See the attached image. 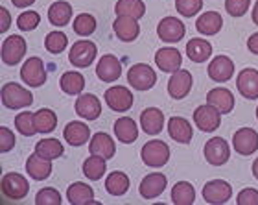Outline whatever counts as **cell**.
<instances>
[{
	"mask_svg": "<svg viewBox=\"0 0 258 205\" xmlns=\"http://www.w3.org/2000/svg\"><path fill=\"white\" fill-rule=\"evenodd\" d=\"M0 96H2V104L8 109H22L33 104L32 92L28 89H22V85H19L15 81L6 83L2 87V91H0Z\"/></svg>",
	"mask_w": 258,
	"mask_h": 205,
	"instance_id": "1",
	"label": "cell"
},
{
	"mask_svg": "<svg viewBox=\"0 0 258 205\" xmlns=\"http://www.w3.org/2000/svg\"><path fill=\"white\" fill-rule=\"evenodd\" d=\"M140 157H142L144 165H148V167H153V168L164 167L170 161V148H168V144L164 140H157V139L150 140V142H146L142 146Z\"/></svg>",
	"mask_w": 258,
	"mask_h": 205,
	"instance_id": "2",
	"label": "cell"
},
{
	"mask_svg": "<svg viewBox=\"0 0 258 205\" xmlns=\"http://www.w3.org/2000/svg\"><path fill=\"white\" fill-rule=\"evenodd\" d=\"M0 187H2V194L10 200H22L26 198L28 190H30V183H28L26 178H22V174L17 172H8L2 176V181H0Z\"/></svg>",
	"mask_w": 258,
	"mask_h": 205,
	"instance_id": "3",
	"label": "cell"
},
{
	"mask_svg": "<svg viewBox=\"0 0 258 205\" xmlns=\"http://www.w3.org/2000/svg\"><path fill=\"white\" fill-rule=\"evenodd\" d=\"M127 81L129 85L133 87V89H137V91H150L151 87L157 83V74L150 65L137 63V65H133L129 69Z\"/></svg>",
	"mask_w": 258,
	"mask_h": 205,
	"instance_id": "4",
	"label": "cell"
},
{
	"mask_svg": "<svg viewBox=\"0 0 258 205\" xmlns=\"http://www.w3.org/2000/svg\"><path fill=\"white\" fill-rule=\"evenodd\" d=\"M98 48L92 41H78L72 44V48L69 52V61L78 69H85L91 67L92 61L96 60Z\"/></svg>",
	"mask_w": 258,
	"mask_h": 205,
	"instance_id": "5",
	"label": "cell"
},
{
	"mask_svg": "<svg viewBox=\"0 0 258 205\" xmlns=\"http://www.w3.org/2000/svg\"><path fill=\"white\" fill-rule=\"evenodd\" d=\"M186 28H184L183 21H179L177 17H164L159 24H157V35L162 43H179L184 37Z\"/></svg>",
	"mask_w": 258,
	"mask_h": 205,
	"instance_id": "6",
	"label": "cell"
},
{
	"mask_svg": "<svg viewBox=\"0 0 258 205\" xmlns=\"http://www.w3.org/2000/svg\"><path fill=\"white\" fill-rule=\"evenodd\" d=\"M194 122L199 128V131H205V133H212L220 128L221 124V113L216 108H212L210 104H205V106H199L196 111H194Z\"/></svg>",
	"mask_w": 258,
	"mask_h": 205,
	"instance_id": "7",
	"label": "cell"
},
{
	"mask_svg": "<svg viewBox=\"0 0 258 205\" xmlns=\"http://www.w3.org/2000/svg\"><path fill=\"white\" fill-rule=\"evenodd\" d=\"M21 78L28 87H41L46 83V69L41 58H30L21 69Z\"/></svg>",
	"mask_w": 258,
	"mask_h": 205,
	"instance_id": "8",
	"label": "cell"
},
{
	"mask_svg": "<svg viewBox=\"0 0 258 205\" xmlns=\"http://www.w3.org/2000/svg\"><path fill=\"white\" fill-rule=\"evenodd\" d=\"M232 196V187L229 181H223V179H212L203 187V200L207 203L212 205H220L227 203Z\"/></svg>",
	"mask_w": 258,
	"mask_h": 205,
	"instance_id": "9",
	"label": "cell"
},
{
	"mask_svg": "<svg viewBox=\"0 0 258 205\" xmlns=\"http://www.w3.org/2000/svg\"><path fill=\"white\" fill-rule=\"evenodd\" d=\"M231 157V148L223 137H214V139L207 140L205 144V159L214 165V167H221L225 165Z\"/></svg>",
	"mask_w": 258,
	"mask_h": 205,
	"instance_id": "10",
	"label": "cell"
},
{
	"mask_svg": "<svg viewBox=\"0 0 258 205\" xmlns=\"http://www.w3.org/2000/svg\"><path fill=\"white\" fill-rule=\"evenodd\" d=\"M26 41L21 37V35H10L8 39H4V43H2V61H4L6 65H17L19 61L24 58L26 54Z\"/></svg>",
	"mask_w": 258,
	"mask_h": 205,
	"instance_id": "11",
	"label": "cell"
},
{
	"mask_svg": "<svg viewBox=\"0 0 258 205\" xmlns=\"http://www.w3.org/2000/svg\"><path fill=\"white\" fill-rule=\"evenodd\" d=\"M105 104L116 113H124L133 106V92L125 89L124 85L111 87L105 91Z\"/></svg>",
	"mask_w": 258,
	"mask_h": 205,
	"instance_id": "12",
	"label": "cell"
},
{
	"mask_svg": "<svg viewBox=\"0 0 258 205\" xmlns=\"http://www.w3.org/2000/svg\"><path fill=\"white\" fill-rule=\"evenodd\" d=\"M74 109L78 117L87 120H96L102 115V104H100L96 94H91V92L80 94L74 104Z\"/></svg>",
	"mask_w": 258,
	"mask_h": 205,
	"instance_id": "13",
	"label": "cell"
},
{
	"mask_svg": "<svg viewBox=\"0 0 258 205\" xmlns=\"http://www.w3.org/2000/svg\"><path fill=\"white\" fill-rule=\"evenodd\" d=\"M232 148L240 156H251L258 150V133L253 128H240L232 137Z\"/></svg>",
	"mask_w": 258,
	"mask_h": 205,
	"instance_id": "14",
	"label": "cell"
},
{
	"mask_svg": "<svg viewBox=\"0 0 258 205\" xmlns=\"http://www.w3.org/2000/svg\"><path fill=\"white\" fill-rule=\"evenodd\" d=\"M113 30H114V35H116L120 41L131 43V41H135V39L139 37V33H140L139 19L127 17V15H118L113 22Z\"/></svg>",
	"mask_w": 258,
	"mask_h": 205,
	"instance_id": "15",
	"label": "cell"
},
{
	"mask_svg": "<svg viewBox=\"0 0 258 205\" xmlns=\"http://www.w3.org/2000/svg\"><path fill=\"white\" fill-rule=\"evenodd\" d=\"M155 63L162 72L173 74V72L181 70L183 56H181V52L177 48H173V46H164V48H159L155 52Z\"/></svg>",
	"mask_w": 258,
	"mask_h": 205,
	"instance_id": "16",
	"label": "cell"
},
{
	"mask_svg": "<svg viewBox=\"0 0 258 205\" xmlns=\"http://www.w3.org/2000/svg\"><path fill=\"white\" fill-rule=\"evenodd\" d=\"M166 185H168V179L164 174L153 172V174H148V176L140 181L139 192L146 200H153V198H157V196H161L162 192H164Z\"/></svg>",
	"mask_w": 258,
	"mask_h": 205,
	"instance_id": "17",
	"label": "cell"
},
{
	"mask_svg": "<svg viewBox=\"0 0 258 205\" xmlns=\"http://www.w3.org/2000/svg\"><path fill=\"white\" fill-rule=\"evenodd\" d=\"M192 83L194 80L188 70H177V72H173L170 81H168V94L173 100H181V98L188 96Z\"/></svg>",
	"mask_w": 258,
	"mask_h": 205,
	"instance_id": "18",
	"label": "cell"
},
{
	"mask_svg": "<svg viewBox=\"0 0 258 205\" xmlns=\"http://www.w3.org/2000/svg\"><path fill=\"white\" fill-rule=\"evenodd\" d=\"M96 76L105 83L116 81L122 76V63L113 54H105L96 65Z\"/></svg>",
	"mask_w": 258,
	"mask_h": 205,
	"instance_id": "19",
	"label": "cell"
},
{
	"mask_svg": "<svg viewBox=\"0 0 258 205\" xmlns=\"http://www.w3.org/2000/svg\"><path fill=\"white\" fill-rule=\"evenodd\" d=\"M236 87L243 98L256 100L258 98V70L243 69L236 78Z\"/></svg>",
	"mask_w": 258,
	"mask_h": 205,
	"instance_id": "20",
	"label": "cell"
},
{
	"mask_svg": "<svg viewBox=\"0 0 258 205\" xmlns=\"http://www.w3.org/2000/svg\"><path fill=\"white\" fill-rule=\"evenodd\" d=\"M232 74H234V61L227 56H216L214 60L209 63L210 80L223 83V81L231 80Z\"/></svg>",
	"mask_w": 258,
	"mask_h": 205,
	"instance_id": "21",
	"label": "cell"
},
{
	"mask_svg": "<svg viewBox=\"0 0 258 205\" xmlns=\"http://www.w3.org/2000/svg\"><path fill=\"white\" fill-rule=\"evenodd\" d=\"M207 104H210L212 108L218 109L221 115H227L234 109V94L229 89H225V87H218V89L209 91Z\"/></svg>",
	"mask_w": 258,
	"mask_h": 205,
	"instance_id": "22",
	"label": "cell"
},
{
	"mask_svg": "<svg viewBox=\"0 0 258 205\" xmlns=\"http://www.w3.org/2000/svg\"><path fill=\"white\" fill-rule=\"evenodd\" d=\"M26 172L35 181H43V179L50 178V174H52V163H50V159L39 156L37 151H33L26 159Z\"/></svg>",
	"mask_w": 258,
	"mask_h": 205,
	"instance_id": "23",
	"label": "cell"
},
{
	"mask_svg": "<svg viewBox=\"0 0 258 205\" xmlns=\"http://www.w3.org/2000/svg\"><path fill=\"white\" fill-rule=\"evenodd\" d=\"M164 126V115L161 109L157 108H148L140 113V128L148 135H157L162 131Z\"/></svg>",
	"mask_w": 258,
	"mask_h": 205,
	"instance_id": "24",
	"label": "cell"
},
{
	"mask_svg": "<svg viewBox=\"0 0 258 205\" xmlns=\"http://www.w3.org/2000/svg\"><path fill=\"white\" fill-rule=\"evenodd\" d=\"M89 151L92 156H100L103 159H111V157L116 153V146H114V140L111 139L109 133H94V137L89 142Z\"/></svg>",
	"mask_w": 258,
	"mask_h": 205,
	"instance_id": "25",
	"label": "cell"
},
{
	"mask_svg": "<svg viewBox=\"0 0 258 205\" xmlns=\"http://www.w3.org/2000/svg\"><path fill=\"white\" fill-rule=\"evenodd\" d=\"M63 137L67 140V144L83 146L87 140L91 139V130H89V126L80 122V120H72V122H69V124L64 126Z\"/></svg>",
	"mask_w": 258,
	"mask_h": 205,
	"instance_id": "26",
	"label": "cell"
},
{
	"mask_svg": "<svg viewBox=\"0 0 258 205\" xmlns=\"http://www.w3.org/2000/svg\"><path fill=\"white\" fill-rule=\"evenodd\" d=\"M168 135L172 137L175 142L188 144L190 140H192V126L183 117H173L168 122Z\"/></svg>",
	"mask_w": 258,
	"mask_h": 205,
	"instance_id": "27",
	"label": "cell"
},
{
	"mask_svg": "<svg viewBox=\"0 0 258 205\" xmlns=\"http://www.w3.org/2000/svg\"><path fill=\"white\" fill-rule=\"evenodd\" d=\"M67 200L72 205H91L94 203V190H92L91 185L87 183H72L67 190Z\"/></svg>",
	"mask_w": 258,
	"mask_h": 205,
	"instance_id": "28",
	"label": "cell"
},
{
	"mask_svg": "<svg viewBox=\"0 0 258 205\" xmlns=\"http://www.w3.org/2000/svg\"><path fill=\"white\" fill-rule=\"evenodd\" d=\"M186 56L194 63H203V61L210 60V56H212V44L199 37L190 39L186 44Z\"/></svg>",
	"mask_w": 258,
	"mask_h": 205,
	"instance_id": "29",
	"label": "cell"
},
{
	"mask_svg": "<svg viewBox=\"0 0 258 205\" xmlns=\"http://www.w3.org/2000/svg\"><path fill=\"white\" fill-rule=\"evenodd\" d=\"M114 135L120 142L124 144H131L139 139V128H137V122L133 119H127V117H122L114 122Z\"/></svg>",
	"mask_w": 258,
	"mask_h": 205,
	"instance_id": "30",
	"label": "cell"
},
{
	"mask_svg": "<svg viewBox=\"0 0 258 205\" xmlns=\"http://www.w3.org/2000/svg\"><path fill=\"white\" fill-rule=\"evenodd\" d=\"M223 26V19L218 11H207L203 15H199V19L196 21V28L199 33L203 35H216Z\"/></svg>",
	"mask_w": 258,
	"mask_h": 205,
	"instance_id": "31",
	"label": "cell"
},
{
	"mask_svg": "<svg viewBox=\"0 0 258 205\" xmlns=\"http://www.w3.org/2000/svg\"><path fill=\"white\" fill-rule=\"evenodd\" d=\"M72 19V6L64 0H57L48 8V21L57 28L67 26Z\"/></svg>",
	"mask_w": 258,
	"mask_h": 205,
	"instance_id": "32",
	"label": "cell"
},
{
	"mask_svg": "<svg viewBox=\"0 0 258 205\" xmlns=\"http://www.w3.org/2000/svg\"><path fill=\"white\" fill-rule=\"evenodd\" d=\"M105 172H107V163H105L103 157L92 156L91 153V157H87L85 163H83V174H85V178L91 179V181L102 179Z\"/></svg>",
	"mask_w": 258,
	"mask_h": 205,
	"instance_id": "33",
	"label": "cell"
},
{
	"mask_svg": "<svg viewBox=\"0 0 258 205\" xmlns=\"http://www.w3.org/2000/svg\"><path fill=\"white\" fill-rule=\"evenodd\" d=\"M129 189V178L125 172H120V170H114L107 176L105 179V190L113 196H122L125 194Z\"/></svg>",
	"mask_w": 258,
	"mask_h": 205,
	"instance_id": "34",
	"label": "cell"
},
{
	"mask_svg": "<svg viewBox=\"0 0 258 205\" xmlns=\"http://www.w3.org/2000/svg\"><path fill=\"white\" fill-rule=\"evenodd\" d=\"M59 87L67 94H81L83 87H85V78H83V74L76 72V70H69V72H64L61 76Z\"/></svg>",
	"mask_w": 258,
	"mask_h": 205,
	"instance_id": "35",
	"label": "cell"
},
{
	"mask_svg": "<svg viewBox=\"0 0 258 205\" xmlns=\"http://www.w3.org/2000/svg\"><path fill=\"white\" fill-rule=\"evenodd\" d=\"M172 201L175 205H192L196 201V189L188 181H179L172 189Z\"/></svg>",
	"mask_w": 258,
	"mask_h": 205,
	"instance_id": "36",
	"label": "cell"
},
{
	"mask_svg": "<svg viewBox=\"0 0 258 205\" xmlns=\"http://www.w3.org/2000/svg\"><path fill=\"white\" fill-rule=\"evenodd\" d=\"M35 151H37L39 156H43L44 159H50V161H54V159H57V157L63 156V144H61L57 139H43L39 140L37 144H35Z\"/></svg>",
	"mask_w": 258,
	"mask_h": 205,
	"instance_id": "37",
	"label": "cell"
},
{
	"mask_svg": "<svg viewBox=\"0 0 258 205\" xmlns=\"http://www.w3.org/2000/svg\"><path fill=\"white\" fill-rule=\"evenodd\" d=\"M116 15H127L135 19H142L146 13V4L142 0H118L114 6Z\"/></svg>",
	"mask_w": 258,
	"mask_h": 205,
	"instance_id": "38",
	"label": "cell"
},
{
	"mask_svg": "<svg viewBox=\"0 0 258 205\" xmlns=\"http://www.w3.org/2000/svg\"><path fill=\"white\" fill-rule=\"evenodd\" d=\"M57 126V117L52 109L43 108L35 113V128H37V133H52Z\"/></svg>",
	"mask_w": 258,
	"mask_h": 205,
	"instance_id": "39",
	"label": "cell"
},
{
	"mask_svg": "<svg viewBox=\"0 0 258 205\" xmlns=\"http://www.w3.org/2000/svg\"><path fill=\"white\" fill-rule=\"evenodd\" d=\"M15 128L19 133H22V135H26V137H32L33 133H37V128H35V113L24 111V113L17 115Z\"/></svg>",
	"mask_w": 258,
	"mask_h": 205,
	"instance_id": "40",
	"label": "cell"
},
{
	"mask_svg": "<svg viewBox=\"0 0 258 205\" xmlns=\"http://www.w3.org/2000/svg\"><path fill=\"white\" fill-rule=\"evenodd\" d=\"M67 43H69V37L63 32H50L44 39V48L50 54H61L67 48Z\"/></svg>",
	"mask_w": 258,
	"mask_h": 205,
	"instance_id": "41",
	"label": "cell"
},
{
	"mask_svg": "<svg viewBox=\"0 0 258 205\" xmlns=\"http://www.w3.org/2000/svg\"><path fill=\"white\" fill-rule=\"evenodd\" d=\"M96 30V19L91 13H81L76 17L74 21V32L78 35H91Z\"/></svg>",
	"mask_w": 258,
	"mask_h": 205,
	"instance_id": "42",
	"label": "cell"
},
{
	"mask_svg": "<svg viewBox=\"0 0 258 205\" xmlns=\"http://www.w3.org/2000/svg\"><path fill=\"white\" fill-rule=\"evenodd\" d=\"M35 203L37 205H61L63 203V198L55 189L52 187H44L37 192L35 196Z\"/></svg>",
	"mask_w": 258,
	"mask_h": 205,
	"instance_id": "43",
	"label": "cell"
},
{
	"mask_svg": "<svg viewBox=\"0 0 258 205\" xmlns=\"http://www.w3.org/2000/svg\"><path fill=\"white\" fill-rule=\"evenodd\" d=\"M203 8V0H175V10L179 15L194 17Z\"/></svg>",
	"mask_w": 258,
	"mask_h": 205,
	"instance_id": "44",
	"label": "cell"
},
{
	"mask_svg": "<svg viewBox=\"0 0 258 205\" xmlns=\"http://www.w3.org/2000/svg\"><path fill=\"white\" fill-rule=\"evenodd\" d=\"M39 22H41V15L37 11H24L17 19V26L22 32H32V30H35L39 26Z\"/></svg>",
	"mask_w": 258,
	"mask_h": 205,
	"instance_id": "45",
	"label": "cell"
},
{
	"mask_svg": "<svg viewBox=\"0 0 258 205\" xmlns=\"http://www.w3.org/2000/svg\"><path fill=\"white\" fill-rule=\"evenodd\" d=\"M251 0H225V10L231 17H242L247 13Z\"/></svg>",
	"mask_w": 258,
	"mask_h": 205,
	"instance_id": "46",
	"label": "cell"
},
{
	"mask_svg": "<svg viewBox=\"0 0 258 205\" xmlns=\"http://www.w3.org/2000/svg\"><path fill=\"white\" fill-rule=\"evenodd\" d=\"M13 146H15V135L11 133L10 128L2 126V128H0V151L6 153V151H10Z\"/></svg>",
	"mask_w": 258,
	"mask_h": 205,
	"instance_id": "47",
	"label": "cell"
},
{
	"mask_svg": "<svg viewBox=\"0 0 258 205\" xmlns=\"http://www.w3.org/2000/svg\"><path fill=\"white\" fill-rule=\"evenodd\" d=\"M238 205H258V190L256 189H242L236 198Z\"/></svg>",
	"mask_w": 258,
	"mask_h": 205,
	"instance_id": "48",
	"label": "cell"
},
{
	"mask_svg": "<svg viewBox=\"0 0 258 205\" xmlns=\"http://www.w3.org/2000/svg\"><path fill=\"white\" fill-rule=\"evenodd\" d=\"M10 26H11V15H10V11L2 6V8H0V32L2 33L8 32Z\"/></svg>",
	"mask_w": 258,
	"mask_h": 205,
	"instance_id": "49",
	"label": "cell"
},
{
	"mask_svg": "<svg viewBox=\"0 0 258 205\" xmlns=\"http://www.w3.org/2000/svg\"><path fill=\"white\" fill-rule=\"evenodd\" d=\"M247 48H249V52H251V54L258 56V32L253 33V35L247 39Z\"/></svg>",
	"mask_w": 258,
	"mask_h": 205,
	"instance_id": "50",
	"label": "cell"
},
{
	"mask_svg": "<svg viewBox=\"0 0 258 205\" xmlns=\"http://www.w3.org/2000/svg\"><path fill=\"white\" fill-rule=\"evenodd\" d=\"M13 2V6H17V8H28V6H32L35 0H11Z\"/></svg>",
	"mask_w": 258,
	"mask_h": 205,
	"instance_id": "51",
	"label": "cell"
},
{
	"mask_svg": "<svg viewBox=\"0 0 258 205\" xmlns=\"http://www.w3.org/2000/svg\"><path fill=\"white\" fill-rule=\"evenodd\" d=\"M253 22L258 26V0H256V4H254V10H253Z\"/></svg>",
	"mask_w": 258,
	"mask_h": 205,
	"instance_id": "52",
	"label": "cell"
},
{
	"mask_svg": "<svg viewBox=\"0 0 258 205\" xmlns=\"http://www.w3.org/2000/svg\"><path fill=\"white\" fill-rule=\"evenodd\" d=\"M253 176L258 179V159H254L253 161Z\"/></svg>",
	"mask_w": 258,
	"mask_h": 205,
	"instance_id": "53",
	"label": "cell"
},
{
	"mask_svg": "<svg viewBox=\"0 0 258 205\" xmlns=\"http://www.w3.org/2000/svg\"><path fill=\"white\" fill-rule=\"evenodd\" d=\"M256 119H258V108H256Z\"/></svg>",
	"mask_w": 258,
	"mask_h": 205,
	"instance_id": "54",
	"label": "cell"
}]
</instances>
